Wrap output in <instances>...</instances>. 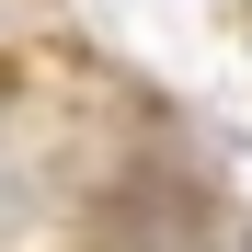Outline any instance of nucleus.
I'll use <instances>...</instances> for the list:
<instances>
[{"label":"nucleus","mask_w":252,"mask_h":252,"mask_svg":"<svg viewBox=\"0 0 252 252\" xmlns=\"http://www.w3.org/2000/svg\"><path fill=\"white\" fill-rule=\"evenodd\" d=\"M0 126H12V69H0Z\"/></svg>","instance_id":"obj_1"}]
</instances>
